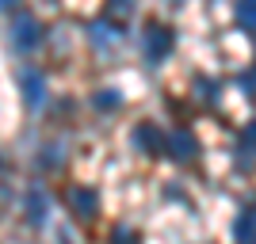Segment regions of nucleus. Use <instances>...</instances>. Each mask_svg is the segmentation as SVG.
Returning <instances> with one entry per match:
<instances>
[{"instance_id":"nucleus-1","label":"nucleus","mask_w":256,"mask_h":244,"mask_svg":"<svg viewBox=\"0 0 256 244\" xmlns=\"http://www.w3.org/2000/svg\"><path fill=\"white\" fill-rule=\"evenodd\" d=\"M146 53H150V61H164L172 53V31L168 27H146Z\"/></svg>"},{"instance_id":"nucleus-2","label":"nucleus","mask_w":256,"mask_h":244,"mask_svg":"<svg viewBox=\"0 0 256 244\" xmlns=\"http://www.w3.org/2000/svg\"><path fill=\"white\" fill-rule=\"evenodd\" d=\"M12 42L20 46V50H34V46L42 42V31H38L34 15H20V19H16V27H12Z\"/></svg>"},{"instance_id":"nucleus-3","label":"nucleus","mask_w":256,"mask_h":244,"mask_svg":"<svg viewBox=\"0 0 256 244\" xmlns=\"http://www.w3.org/2000/svg\"><path fill=\"white\" fill-rule=\"evenodd\" d=\"M23 96H27V107H42L46 99V80L38 69H23Z\"/></svg>"},{"instance_id":"nucleus-4","label":"nucleus","mask_w":256,"mask_h":244,"mask_svg":"<svg viewBox=\"0 0 256 244\" xmlns=\"http://www.w3.org/2000/svg\"><path fill=\"white\" fill-rule=\"evenodd\" d=\"M69 206H73L76 218H92V214H96V191H88V187H73V191H69Z\"/></svg>"},{"instance_id":"nucleus-5","label":"nucleus","mask_w":256,"mask_h":244,"mask_svg":"<svg viewBox=\"0 0 256 244\" xmlns=\"http://www.w3.org/2000/svg\"><path fill=\"white\" fill-rule=\"evenodd\" d=\"M168 149H172L176 160H192L195 157V138L188 134V130H176V134L168 138Z\"/></svg>"},{"instance_id":"nucleus-6","label":"nucleus","mask_w":256,"mask_h":244,"mask_svg":"<svg viewBox=\"0 0 256 244\" xmlns=\"http://www.w3.org/2000/svg\"><path fill=\"white\" fill-rule=\"evenodd\" d=\"M134 145L146 149V153H160V149H164V138H160L153 126H138L134 130Z\"/></svg>"},{"instance_id":"nucleus-7","label":"nucleus","mask_w":256,"mask_h":244,"mask_svg":"<svg viewBox=\"0 0 256 244\" xmlns=\"http://www.w3.org/2000/svg\"><path fill=\"white\" fill-rule=\"evenodd\" d=\"M27 210H31V225H42L46 222V195L31 191V195H27Z\"/></svg>"},{"instance_id":"nucleus-8","label":"nucleus","mask_w":256,"mask_h":244,"mask_svg":"<svg viewBox=\"0 0 256 244\" xmlns=\"http://www.w3.org/2000/svg\"><path fill=\"white\" fill-rule=\"evenodd\" d=\"M237 241H241V244H252L256 241V210L241 214V222H237Z\"/></svg>"},{"instance_id":"nucleus-9","label":"nucleus","mask_w":256,"mask_h":244,"mask_svg":"<svg viewBox=\"0 0 256 244\" xmlns=\"http://www.w3.org/2000/svg\"><path fill=\"white\" fill-rule=\"evenodd\" d=\"M237 23L245 31H256V0H237Z\"/></svg>"},{"instance_id":"nucleus-10","label":"nucleus","mask_w":256,"mask_h":244,"mask_svg":"<svg viewBox=\"0 0 256 244\" xmlns=\"http://www.w3.org/2000/svg\"><path fill=\"white\" fill-rule=\"evenodd\" d=\"M92 103H96L100 111H111V107H118V92H111V88H104V92H100V96L92 99Z\"/></svg>"},{"instance_id":"nucleus-11","label":"nucleus","mask_w":256,"mask_h":244,"mask_svg":"<svg viewBox=\"0 0 256 244\" xmlns=\"http://www.w3.org/2000/svg\"><path fill=\"white\" fill-rule=\"evenodd\" d=\"M130 8H134V0H111V11H115V15H126Z\"/></svg>"},{"instance_id":"nucleus-12","label":"nucleus","mask_w":256,"mask_h":244,"mask_svg":"<svg viewBox=\"0 0 256 244\" xmlns=\"http://www.w3.org/2000/svg\"><path fill=\"white\" fill-rule=\"evenodd\" d=\"M245 145L256 149V122H248V130H245Z\"/></svg>"},{"instance_id":"nucleus-13","label":"nucleus","mask_w":256,"mask_h":244,"mask_svg":"<svg viewBox=\"0 0 256 244\" xmlns=\"http://www.w3.org/2000/svg\"><path fill=\"white\" fill-rule=\"evenodd\" d=\"M16 4H20V0H0V11H12Z\"/></svg>"},{"instance_id":"nucleus-14","label":"nucleus","mask_w":256,"mask_h":244,"mask_svg":"<svg viewBox=\"0 0 256 244\" xmlns=\"http://www.w3.org/2000/svg\"><path fill=\"white\" fill-rule=\"evenodd\" d=\"M248 88H252V96H256V65H252V76H248Z\"/></svg>"},{"instance_id":"nucleus-15","label":"nucleus","mask_w":256,"mask_h":244,"mask_svg":"<svg viewBox=\"0 0 256 244\" xmlns=\"http://www.w3.org/2000/svg\"><path fill=\"white\" fill-rule=\"evenodd\" d=\"M252 244H256V241H252Z\"/></svg>"}]
</instances>
